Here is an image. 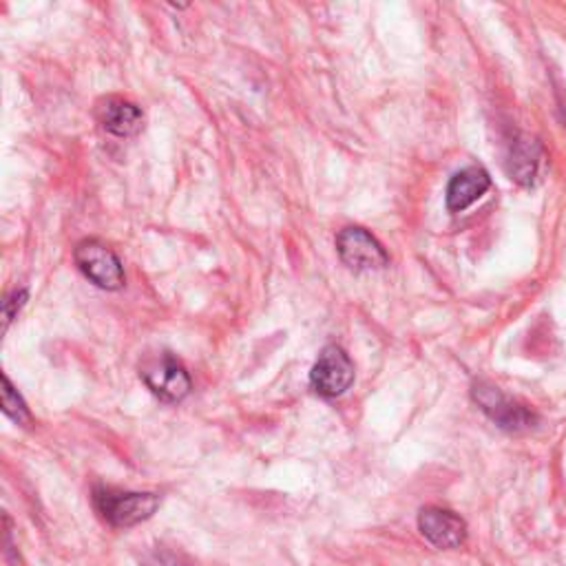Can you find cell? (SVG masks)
Segmentation results:
<instances>
[{
  "mask_svg": "<svg viewBox=\"0 0 566 566\" xmlns=\"http://www.w3.org/2000/svg\"><path fill=\"white\" fill-rule=\"evenodd\" d=\"M94 504L98 513L116 529H129L146 522L160 507L157 493L138 491H113L98 487L94 491Z\"/></svg>",
  "mask_w": 566,
  "mask_h": 566,
  "instance_id": "6da1fadb",
  "label": "cell"
},
{
  "mask_svg": "<svg viewBox=\"0 0 566 566\" xmlns=\"http://www.w3.org/2000/svg\"><path fill=\"white\" fill-rule=\"evenodd\" d=\"M74 261L80 272L102 291L124 289L127 276L120 257L98 239H85L74 248Z\"/></svg>",
  "mask_w": 566,
  "mask_h": 566,
  "instance_id": "7a4b0ae2",
  "label": "cell"
},
{
  "mask_svg": "<svg viewBox=\"0 0 566 566\" xmlns=\"http://www.w3.org/2000/svg\"><path fill=\"white\" fill-rule=\"evenodd\" d=\"M140 377L144 385L164 403H179L193 390L186 368L171 352L146 359L140 368Z\"/></svg>",
  "mask_w": 566,
  "mask_h": 566,
  "instance_id": "3957f363",
  "label": "cell"
},
{
  "mask_svg": "<svg viewBox=\"0 0 566 566\" xmlns=\"http://www.w3.org/2000/svg\"><path fill=\"white\" fill-rule=\"evenodd\" d=\"M476 405L504 432H526L535 425V414L522 403L509 399L500 388L487 381H478L471 390Z\"/></svg>",
  "mask_w": 566,
  "mask_h": 566,
  "instance_id": "277c9868",
  "label": "cell"
},
{
  "mask_svg": "<svg viewBox=\"0 0 566 566\" xmlns=\"http://www.w3.org/2000/svg\"><path fill=\"white\" fill-rule=\"evenodd\" d=\"M337 252L355 272L383 270L390 265V254L383 243L361 226H348L337 235Z\"/></svg>",
  "mask_w": 566,
  "mask_h": 566,
  "instance_id": "5b68a950",
  "label": "cell"
},
{
  "mask_svg": "<svg viewBox=\"0 0 566 566\" xmlns=\"http://www.w3.org/2000/svg\"><path fill=\"white\" fill-rule=\"evenodd\" d=\"M355 383V363L341 346H326L313 366L311 385L324 399L344 396Z\"/></svg>",
  "mask_w": 566,
  "mask_h": 566,
  "instance_id": "8992f818",
  "label": "cell"
},
{
  "mask_svg": "<svg viewBox=\"0 0 566 566\" xmlns=\"http://www.w3.org/2000/svg\"><path fill=\"white\" fill-rule=\"evenodd\" d=\"M418 529L423 537L436 548H458L467 540V522L443 507L421 509Z\"/></svg>",
  "mask_w": 566,
  "mask_h": 566,
  "instance_id": "52a82bcc",
  "label": "cell"
},
{
  "mask_svg": "<svg viewBox=\"0 0 566 566\" xmlns=\"http://www.w3.org/2000/svg\"><path fill=\"white\" fill-rule=\"evenodd\" d=\"M96 116L100 124L118 138H133L144 129L142 109L118 96L102 98L96 107Z\"/></svg>",
  "mask_w": 566,
  "mask_h": 566,
  "instance_id": "ba28073f",
  "label": "cell"
},
{
  "mask_svg": "<svg viewBox=\"0 0 566 566\" xmlns=\"http://www.w3.org/2000/svg\"><path fill=\"white\" fill-rule=\"evenodd\" d=\"M489 188H491L489 173L480 166H467L449 179L445 204L451 213H462L469 206H474Z\"/></svg>",
  "mask_w": 566,
  "mask_h": 566,
  "instance_id": "9c48e42d",
  "label": "cell"
},
{
  "mask_svg": "<svg viewBox=\"0 0 566 566\" xmlns=\"http://www.w3.org/2000/svg\"><path fill=\"white\" fill-rule=\"evenodd\" d=\"M542 157H544V149L535 138H531L526 133L515 135L513 144L509 149V160H507L511 179L522 186H533L540 164H542Z\"/></svg>",
  "mask_w": 566,
  "mask_h": 566,
  "instance_id": "30bf717a",
  "label": "cell"
},
{
  "mask_svg": "<svg viewBox=\"0 0 566 566\" xmlns=\"http://www.w3.org/2000/svg\"><path fill=\"white\" fill-rule=\"evenodd\" d=\"M3 412L17 423V425H32V414L19 390L12 385L10 377H3Z\"/></svg>",
  "mask_w": 566,
  "mask_h": 566,
  "instance_id": "8fae6325",
  "label": "cell"
},
{
  "mask_svg": "<svg viewBox=\"0 0 566 566\" xmlns=\"http://www.w3.org/2000/svg\"><path fill=\"white\" fill-rule=\"evenodd\" d=\"M28 291H14L6 302H3V319H6V330L10 328V324L19 317L21 308L28 304Z\"/></svg>",
  "mask_w": 566,
  "mask_h": 566,
  "instance_id": "7c38bea8",
  "label": "cell"
},
{
  "mask_svg": "<svg viewBox=\"0 0 566 566\" xmlns=\"http://www.w3.org/2000/svg\"><path fill=\"white\" fill-rule=\"evenodd\" d=\"M144 566H182V564L168 553H153L144 559Z\"/></svg>",
  "mask_w": 566,
  "mask_h": 566,
  "instance_id": "4fadbf2b",
  "label": "cell"
}]
</instances>
